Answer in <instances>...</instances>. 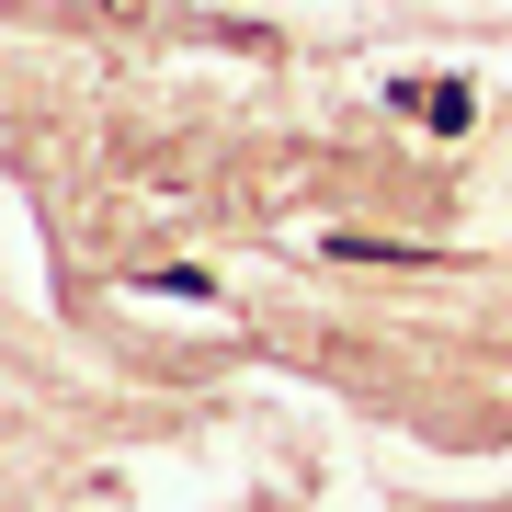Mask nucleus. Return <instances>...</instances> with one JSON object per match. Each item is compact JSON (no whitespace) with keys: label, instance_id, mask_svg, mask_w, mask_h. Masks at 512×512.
Instances as JSON below:
<instances>
[{"label":"nucleus","instance_id":"nucleus-1","mask_svg":"<svg viewBox=\"0 0 512 512\" xmlns=\"http://www.w3.org/2000/svg\"><path fill=\"white\" fill-rule=\"evenodd\" d=\"M399 114H421V126H444V137H456V126H467L478 103L456 92V80H399Z\"/></svg>","mask_w":512,"mask_h":512}]
</instances>
